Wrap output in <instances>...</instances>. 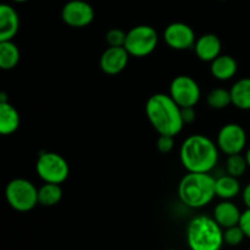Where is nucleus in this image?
<instances>
[{
	"label": "nucleus",
	"instance_id": "nucleus-24",
	"mask_svg": "<svg viewBox=\"0 0 250 250\" xmlns=\"http://www.w3.org/2000/svg\"><path fill=\"white\" fill-rule=\"evenodd\" d=\"M244 238H246V236H244L243 231H242V229L239 227V225L224 229V242L227 246H239V244L244 241Z\"/></svg>",
	"mask_w": 250,
	"mask_h": 250
},
{
	"label": "nucleus",
	"instance_id": "nucleus-12",
	"mask_svg": "<svg viewBox=\"0 0 250 250\" xmlns=\"http://www.w3.org/2000/svg\"><path fill=\"white\" fill-rule=\"evenodd\" d=\"M129 58L124 46H107L100 56V68L106 75L116 76L127 67Z\"/></svg>",
	"mask_w": 250,
	"mask_h": 250
},
{
	"label": "nucleus",
	"instance_id": "nucleus-25",
	"mask_svg": "<svg viewBox=\"0 0 250 250\" xmlns=\"http://www.w3.org/2000/svg\"><path fill=\"white\" fill-rule=\"evenodd\" d=\"M127 32L121 28H111L105 34V42L109 46H124Z\"/></svg>",
	"mask_w": 250,
	"mask_h": 250
},
{
	"label": "nucleus",
	"instance_id": "nucleus-31",
	"mask_svg": "<svg viewBox=\"0 0 250 250\" xmlns=\"http://www.w3.org/2000/svg\"><path fill=\"white\" fill-rule=\"evenodd\" d=\"M244 156H246V160H247V164H248V167L250 168V148L247 150V153L244 154Z\"/></svg>",
	"mask_w": 250,
	"mask_h": 250
},
{
	"label": "nucleus",
	"instance_id": "nucleus-16",
	"mask_svg": "<svg viewBox=\"0 0 250 250\" xmlns=\"http://www.w3.org/2000/svg\"><path fill=\"white\" fill-rule=\"evenodd\" d=\"M238 71V62L236 59L227 54H220L210 62V73L217 81H229Z\"/></svg>",
	"mask_w": 250,
	"mask_h": 250
},
{
	"label": "nucleus",
	"instance_id": "nucleus-4",
	"mask_svg": "<svg viewBox=\"0 0 250 250\" xmlns=\"http://www.w3.org/2000/svg\"><path fill=\"white\" fill-rule=\"evenodd\" d=\"M190 250H221L224 247V229L214 217L199 215L189 221L186 231Z\"/></svg>",
	"mask_w": 250,
	"mask_h": 250
},
{
	"label": "nucleus",
	"instance_id": "nucleus-34",
	"mask_svg": "<svg viewBox=\"0 0 250 250\" xmlns=\"http://www.w3.org/2000/svg\"><path fill=\"white\" fill-rule=\"evenodd\" d=\"M219 1H225V0H219Z\"/></svg>",
	"mask_w": 250,
	"mask_h": 250
},
{
	"label": "nucleus",
	"instance_id": "nucleus-26",
	"mask_svg": "<svg viewBox=\"0 0 250 250\" xmlns=\"http://www.w3.org/2000/svg\"><path fill=\"white\" fill-rule=\"evenodd\" d=\"M175 146V137L165 136V134H159V138L156 141V148L161 154H168L172 151Z\"/></svg>",
	"mask_w": 250,
	"mask_h": 250
},
{
	"label": "nucleus",
	"instance_id": "nucleus-7",
	"mask_svg": "<svg viewBox=\"0 0 250 250\" xmlns=\"http://www.w3.org/2000/svg\"><path fill=\"white\" fill-rule=\"evenodd\" d=\"M37 175L44 183L61 185L70 175V166L62 155L54 151H43L36 163Z\"/></svg>",
	"mask_w": 250,
	"mask_h": 250
},
{
	"label": "nucleus",
	"instance_id": "nucleus-32",
	"mask_svg": "<svg viewBox=\"0 0 250 250\" xmlns=\"http://www.w3.org/2000/svg\"><path fill=\"white\" fill-rule=\"evenodd\" d=\"M12 1H15V2H26L27 0H12Z\"/></svg>",
	"mask_w": 250,
	"mask_h": 250
},
{
	"label": "nucleus",
	"instance_id": "nucleus-19",
	"mask_svg": "<svg viewBox=\"0 0 250 250\" xmlns=\"http://www.w3.org/2000/svg\"><path fill=\"white\" fill-rule=\"evenodd\" d=\"M231 102L234 107L243 111L250 110V78H241L229 89Z\"/></svg>",
	"mask_w": 250,
	"mask_h": 250
},
{
	"label": "nucleus",
	"instance_id": "nucleus-1",
	"mask_svg": "<svg viewBox=\"0 0 250 250\" xmlns=\"http://www.w3.org/2000/svg\"><path fill=\"white\" fill-rule=\"evenodd\" d=\"M181 106L165 93H155L146 103V115L159 134L176 137L185 127Z\"/></svg>",
	"mask_w": 250,
	"mask_h": 250
},
{
	"label": "nucleus",
	"instance_id": "nucleus-29",
	"mask_svg": "<svg viewBox=\"0 0 250 250\" xmlns=\"http://www.w3.org/2000/svg\"><path fill=\"white\" fill-rule=\"evenodd\" d=\"M242 198H243L244 205H246L248 209H250V182L243 188V192H242Z\"/></svg>",
	"mask_w": 250,
	"mask_h": 250
},
{
	"label": "nucleus",
	"instance_id": "nucleus-17",
	"mask_svg": "<svg viewBox=\"0 0 250 250\" xmlns=\"http://www.w3.org/2000/svg\"><path fill=\"white\" fill-rule=\"evenodd\" d=\"M20 114L9 102H0V136H10L19 129Z\"/></svg>",
	"mask_w": 250,
	"mask_h": 250
},
{
	"label": "nucleus",
	"instance_id": "nucleus-15",
	"mask_svg": "<svg viewBox=\"0 0 250 250\" xmlns=\"http://www.w3.org/2000/svg\"><path fill=\"white\" fill-rule=\"evenodd\" d=\"M242 211L231 200H221L214 209L215 221L220 225L222 229H229V227L237 226L239 224Z\"/></svg>",
	"mask_w": 250,
	"mask_h": 250
},
{
	"label": "nucleus",
	"instance_id": "nucleus-21",
	"mask_svg": "<svg viewBox=\"0 0 250 250\" xmlns=\"http://www.w3.org/2000/svg\"><path fill=\"white\" fill-rule=\"evenodd\" d=\"M62 199V189L56 183H44L38 188V204L42 207H55Z\"/></svg>",
	"mask_w": 250,
	"mask_h": 250
},
{
	"label": "nucleus",
	"instance_id": "nucleus-27",
	"mask_svg": "<svg viewBox=\"0 0 250 250\" xmlns=\"http://www.w3.org/2000/svg\"><path fill=\"white\" fill-rule=\"evenodd\" d=\"M238 225L242 229V231H243L246 238L250 239V209H248V208L242 212Z\"/></svg>",
	"mask_w": 250,
	"mask_h": 250
},
{
	"label": "nucleus",
	"instance_id": "nucleus-8",
	"mask_svg": "<svg viewBox=\"0 0 250 250\" xmlns=\"http://www.w3.org/2000/svg\"><path fill=\"white\" fill-rule=\"evenodd\" d=\"M170 97L177 103L178 106H195L202 97L199 84L193 77L187 75H180L173 78L170 83Z\"/></svg>",
	"mask_w": 250,
	"mask_h": 250
},
{
	"label": "nucleus",
	"instance_id": "nucleus-2",
	"mask_svg": "<svg viewBox=\"0 0 250 250\" xmlns=\"http://www.w3.org/2000/svg\"><path fill=\"white\" fill-rule=\"evenodd\" d=\"M219 148L204 134H192L183 141L180 148V160L187 172L209 173L219 161Z\"/></svg>",
	"mask_w": 250,
	"mask_h": 250
},
{
	"label": "nucleus",
	"instance_id": "nucleus-9",
	"mask_svg": "<svg viewBox=\"0 0 250 250\" xmlns=\"http://www.w3.org/2000/svg\"><path fill=\"white\" fill-rule=\"evenodd\" d=\"M247 141L246 129L234 122L222 126L216 137L217 148L227 156L242 154L247 146Z\"/></svg>",
	"mask_w": 250,
	"mask_h": 250
},
{
	"label": "nucleus",
	"instance_id": "nucleus-10",
	"mask_svg": "<svg viewBox=\"0 0 250 250\" xmlns=\"http://www.w3.org/2000/svg\"><path fill=\"white\" fill-rule=\"evenodd\" d=\"M95 16L94 9L84 0H70L61 11V19L72 28H84L89 26Z\"/></svg>",
	"mask_w": 250,
	"mask_h": 250
},
{
	"label": "nucleus",
	"instance_id": "nucleus-28",
	"mask_svg": "<svg viewBox=\"0 0 250 250\" xmlns=\"http://www.w3.org/2000/svg\"><path fill=\"white\" fill-rule=\"evenodd\" d=\"M195 106H188V107H181V114H182V120H183V124L186 125H190L195 121Z\"/></svg>",
	"mask_w": 250,
	"mask_h": 250
},
{
	"label": "nucleus",
	"instance_id": "nucleus-5",
	"mask_svg": "<svg viewBox=\"0 0 250 250\" xmlns=\"http://www.w3.org/2000/svg\"><path fill=\"white\" fill-rule=\"evenodd\" d=\"M7 204L19 212H28L38 205V188L26 178H14L5 187Z\"/></svg>",
	"mask_w": 250,
	"mask_h": 250
},
{
	"label": "nucleus",
	"instance_id": "nucleus-18",
	"mask_svg": "<svg viewBox=\"0 0 250 250\" xmlns=\"http://www.w3.org/2000/svg\"><path fill=\"white\" fill-rule=\"evenodd\" d=\"M241 189L238 178L229 173L215 178V193L221 200H232L241 193Z\"/></svg>",
	"mask_w": 250,
	"mask_h": 250
},
{
	"label": "nucleus",
	"instance_id": "nucleus-30",
	"mask_svg": "<svg viewBox=\"0 0 250 250\" xmlns=\"http://www.w3.org/2000/svg\"><path fill=\"white\" fill-rule=\"evenodd\" d=\"M0 102H9V99H7V95L5 92H0Z\"/></svg>",
	"mask_w": 250,
	"mask_h": 250
},
{
	"label": "nucleus",
	"instance_id": "nucleus-20",
	"mask_svg": "<svg viewBox=\"0 0 250 250\" xmlns=\"http://www.w3.org/2000/svg\"><path fill=\"white\" fill-rule=\"evenodd\" d=\"M20 56V49L14 42H0V70L9 71L16 67Z\"/></svg>",
	"mask_w": 250,
	"mask_h": 250
},
{
	"label": "nucleus",
	"instance_id": "nucleus-22",
	"mask_svg": "<svg viewBox=\"0 0 250 250\" xmlns=\"http://www.w3.org/2000/svg\"><path fill=\"white\" fill-rule=\"evenodd\" d=\"M207 104L214 110L226 109L227 106L232 105L231 93L225 88H215L208 93Z\"/></svg>",
	"mask_w": 250,
	"mask_h": 250
},
{
	"label": "nucleus",
	"instance_id": "nucleus-11",
	"mask_svg": "<svg viewBox=\"0 0 250 250\" xmlns=\"http://www.w3.org/2000/svg\"><path fill=\"white\" fill-rule=\"evenodd\" d=\"M163 37L168 48L178 51L193 49L197 39L192 27L185 22L170 23L164 31Z\"/></svg>",
	"mask_w": 250,
	"mask_h": 250
},
{
	"label": "nucleus",
	"instance_id": "nucleus-6",
	"mask_svg": "<svg viewBox=\"0 0 250 250\" xmlns=\"http://www.w3.org/2000/svg\"><path fill=\"white\" fill-rule=\"evenodd\" d=\"M158 43L159 34L155 28L149 24H139L127 32L124 48L129 56L146 58L155 50Z\"/></svg>",
	"mask_w": 250,
	"mask_h": 250
},
{
	"label": "nucleus",
	"instance_id": "nucleus-3",
	"mask_svg": "<svg viewBox=\"0 0 250 250\" xmlns=\"http://www.w3.org/2000/svg\"><path fill=\"white\" fill-rule=\"evenodd\" d=\"M215 197V178L210 173L188 172L178 183V198L192 209L207 207Z\"/></svg>",
	"mask_w": 250,
	"mask_h": 250
},
{
	"label": "nucleus",
	"instance_id": "nucleus-33",
	"mask_svg": "<svg viewBox=\"0 0 250 250\" xmlns=\"http://www.w3.org/2000/svg\"><path fill=\"white\" fill-rule=\"evenodd\" d=\"M168 250H178V249H168Z\"/></svg>",
	"mask_w": 250,
	"mask_h": 250
},
{
	"label": "nucleus",
	"instance_id": "nucleus-14",
	"mask_svg": "<svg viewBox=\"0 0 250 250\" xmlns=\"http://www.w3.org/2000/svg\"><path fill=\"white\" fill-rule=\"evenodd\" d=\"M20 28V17L9 4H0V42L12 41Z\"/></svg>",
	"mask_w": 250,
	"mask_h": 250
},
{
	"label": "nucleus",
	"instance_id": "nucleus-13",
	"mask_svg": "<svg viewBox=\"0 0 250 250\" xmlns=\"http://www.w3.org/2000/svg\"><path fill=\"white\" fill-rule=\"evenodd\" d=\"M221 41L214 33H205L198 37L193 46L197 58L204 62H211L215 60L221 54Z\"/></svg>",
	"mask_w": 250,
	"mask_h": 250
},
{
	"label": "nucleus",
	"instance_id": "nucleus-23",
	"mask_svg": "<svg viewBox=\"0 0 250 250\" xmlns=\"http://www.w3.org/2000/svg\"><path fill=\"white\" fill-rule=\"evenodd\" d=\"M247 168H248V164H247L246 156L244 155L234 154V155L227 156L226 171L229 175L239 178L246 173Z\"/></svg>",
	"mask_w": 250,
	"mask_h": 250
}]
</instances>
